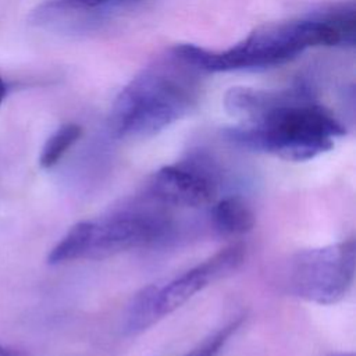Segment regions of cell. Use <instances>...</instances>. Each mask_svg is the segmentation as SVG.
I'll return each instance as SVG.
<instances>
[{
	"mask_svg": "<svg viewBox=\"0 0 356 356\" xmlns=\"http://www.w3.org/2000/svg\"><path fill=\"white\" fill-rule=\"evenodd\" d=\"M165 216L152 209H124L95 221L88 259H106L117 253L145 246L167 229Z\"/></svg>",
	"mask_w": 356,
	"mask_h": 356,
	"instance_id": "obj_6",
	"label": "cell"
},
{
	"mask_svg": "<svg viewBox=\"0 0 356 356\" xmlns=\"http://www.w3.org/2000/svg\"><path fill=\"white\" fill-rule=\"evenodd\" d=\"M6 95H7V85H6V82L3 81V78L0 76V104H1V102L4 100Z\"/></svg>",
	"mask_w": 356,
	"mask_h": 356,
	"instance_id": "obj_14",
	"label": "cell"
},
{
	"mask_svg": "<svg viewBox=\"0 0 356 356\" xmlns=\"http://www.w3.org/2000/svg\"><path fill=\"white\" fill-rule=\"evenodd\" d=\"M331 356H355L353 353H338V355H331Z\"/></svg>",
	"mask_w": 356,
	"mask_h": 356,
	"instance_id": "obj_15",
	"label": "cell"
},
{
	"mask_svg": "<svg viewBox=\"0 0 356 356\" xmlns=\"http://www.w3.org/2000/svg\"><path fill=\"white\" fill-rule=\"evenodd\" d=\"M243 259L245 246L242 243H234L218 250L207 260L185 271L165 285L159 286L157 312L160 318L181 307L210 282L236 271L243 263Z\"/></svg>",
	"mask_w": 356,
	"mask_h": 356,
	"instance_id": "obj_7",
	"label": "cell"
},
{
	"mask_svg": "<svg viewBox=\"0 0 356 356\" xmlns=\"http://www.w3.org/2000/svg\"><path fill=\"white\" fill-rule=\"evenodd\" d=\"M224 106L238 120L224 129L228 142L289 161L325 153L345 135V127L303 82L281 90L231 88Z\"/></svg>",
	"mask_w": 356,
	"mask_h": 356,
	"instance_id": "obj_1",
	"label": "cell"
},
{
	"mask_svg": "<svg viewBox=\"0 0 356 356\" xmlns=\"http://www.w3.org/2000/svg\"><path fill=\"white\" fill-rule=\"evenodd\" d=\"M0 356H26V355L17 348L0 345Z\"/></svg>",
	"mask_w": 356,
	"mask_h": 356,
	"instance_id": "obj_13",
	"label": "cell"
},
{
	"mask_svg": "<svg viewBox=\"0 0 356 356\" xmlns=\"http://www.w3.org/2000/svg\"><path fill=\"white\" fill-rule=\"evenodd\" d=\"M356 11L353 3H337L309 15L256 28L225 50L181 43L172 51L200 72L256 71L285 64L318 46H353Z\"/></svg>",
	"mask_w": 356,
	"mask_h": 356,
	"instance_id": "obj_2",
	"label": "cell"
},
{
	"mask_svg": "<svg viewBox=\"0 0 356 356\" xmlns=\"http://www.w3.org/2000/svg\"><path fill=\"white\" fill-rule=\"evenodd\" d=\"M95 221H79L72 225L68 232L57 242L49 252L47 263L51 266L74 261L78 259H88L92 245Z\"/></svg>",
	"mask_w": 356,
	"mask_h": 356,
	"instance_id": "obj_10",
	"label": "cell"
},
{
	"mask_svg": "<svg viewBox=\"0 0 356 356\" xmlns=\"http://www.w3.org/2000/svg\"><path fill=\"white\" fill-rule=\"evenodd\" d=\"M213 177L195 161L164 165L149 179L147 197L167 206L199 207L214 195Z\"/></svg>",
	"mask_w": 356,
	"mask_h": 356,
	"instance_id": "obj_8",
	"label": "cell"
},
{
	"mask_svg": "<svg viewBox=\"0 0 356 356\" xmlns=\"http://www.w3.org/2000/svg\"><path fill=\"white\" fill-rule=\"evenodd\" d=\"M200 71L170 50L143 67L115 96L108 125L120 138H149L185 117L200 95Z\"/></svg>",
	"mask_w": 356,
	"mask_h": 356,
	"instance_id": "obj_3",
	"label": "cell"
},
{
	"mask_svg": "<svg viewBox=\"0 0 356 356\" xmlns=\"http://www.w3.org/2000/svg\"><path fill=\"white\" fill-rule=\"evenodd\" d=\"M82 136V127L75 122H67L58 127L46 140L40 156L39 164L42 168H51L64 154L79 140Z\"/></svg>",
	"mask_w": 356,
	"mask_h": 356,
	"instance_id": "obj_12",
	"label": "cell"
},
{
	"mask_svg": "<svg viewBox=\"0 0 356 356\" xmlns=\"http://www.w3.org/2000/svg\"><path fill=\"white\" fill-rule=\"evenodd\" d=\"M147 0H44L29 14L38 29L81 36L97 32Z\"/></svg>",
	"mask_w": 356,
	"mask_h": 356,
	"instance_id": "obj_5",
	"label": "cell"
},
{
	"mask_svg": "<svg viewBox=\"0 0 356 356\" xmlns=\"http://www.w3.org/2000/svg\"><path fill=\"white\" fill-rule=\"evenodd\" d=\"M355 277V241L309 249L293 256L289 291L309 302L332 305L350 289Z\"/></svg>",
	"mask_w": 356,
	"mask_h": 356,
	"instance_id": "obj_4",
	"label": "cell"
},
{
	"mask_svg": "<svg viewBox=\"0 0 356 356\" xmlns=\"http://www.w3.org/2000/svg\"><path fill=\"white\" fill-rule=\"evenodd\" d=\"M157 289L159 285H147L134 295L127 307L122 324L127 335L140 334L160 320L157 312Z\"/></svg>",
	"mask_w": 356,
	"mask_h": 356,
	"instance_id": "obj_11",
	"label": "cell"
},
{
	"mask_svg": "<svg viewBox=\"0 0 356 356\" xmlns=\"http://www.w3.org/2000/svg\"><path fill=\"white\" fill-rule=\"evenodd\" d=\"M213 224L225 235H242L254 227V214L238 196L225 197L213 207Z\"/></svg>",
	"mask_w": 356,
	"mask_h": 356,
	"instance_id": "obj_9",
	"label": "cell"
}]
</instances>
